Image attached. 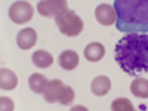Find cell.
Instances as JSON below:
<instances>
[{
	"label": "cell",
	"mask_w": 148,
	"mask_h": 111,
	"mask_svg": "<svg viewBox=\"0 0 148 111\" xmlns=\"http://www.w3.org/2000/svg\"><path fill=\"white\" fill-rule=\"evenodd\" d=\"M111 89V80L107 77V76H98L92 80V84H90V90L93 95L96 96H104L110 92Z\"/></svg>",
	"instance_id": "8fae6325"
},
{
	"label": "cell",
	"mask_w": 148,
	"mask_h": 111,
	"mask_svg": "<svg viewBox=\"0 0 148 111\" xmlns=\"http://www.w3.org/2000/svg\"><path fill=\"white\" fill-rule=\"evenodd\" d=\"M0 104H2V110H14V102H12L9 98H2L0 99Z\"/></svg>",
	"instance_id": "e0dca14e"
},
{
	"label": "cell",
	"mask_w": 148,
	"mask_h": 111,
	"mask_svg": "<svg viewBox=\"0 0 148 111\" xmlns=\"http://www.w3.org/2000/svg\"><path fill=\"white\" fill-rule=\"evenodd\" d=\"M58 62H59L61 68H64L67 71H71L79 65V55L74 51H65V52H62L59 55Z\"/></svg>",
	"instance_id": "4fadbf2b"
},
{
	"label": "cell",
	"mask_w": 148,
	"mask_h": 111,
	"mask_svg": "<svg viewBox=\"0 0 148 111\" xmlns=\"http://www.w3.org/2000/svg\"><path fill=\"white\" fill-rule=\"evenodd\" d=\"M114 59L129 76L148 73V33H126L116 45Z\"/></svg>",
	"instance_id": "6da1fadb"
},
{
	"label": "cell",
	"mask_w": 148,
	"mask_h": 111,
	"mask_svg": "<svg viewBox=\"0 0 148 111\" xmlns=\"http://www.w3.org/2000/svg\"><path fill=\"white\" fill-rule=\"evenodd\" d=\"M16 43H18L19 49H22V51H28V49H31L37 43V33L33 28L21 30L18 33V37H16Z\"/></svg>",
	"instance_id": "ba28073f"
},
{
	"label": "cell",
	"mask_w": 148,
	"mask_h": 111,
	"mask_svg": "<svg viewBox=\"0 0 148 111\" xmlns=\"http://www.w3.org/2000/svg\"><path fill=\"white\" fill-rule=\"evenodd\" d=\"M33 62L39 68H49L53 64V56L46 51H36L33 53Z\"/></svg>",
	"instance_id": "5bb4252c"
},
{
	"label": "cell",
	"mask_w": 148,
	"mask_h": 111,
	"mask_svg": "<svg viewBox=\"0 0 148 111\" xmlns=\"http://www.w3.org/2000/svg\"><path fill=\"white\" fill-rule=\"evenodd\" d=\"M39 14L45 18H58L68 12L67 0H42L37 5Z\"/></svg>",
	"instance_id": "5b68a950"
},
{
	"label": "cell",
	"mask_w": 148,
	"mask_h": 111,
	"mask_svg": "<svg viewBox=\"0 0 148 111\" xmlns=\"http://www.w3.org/2000/svg\"><path fill=\"white\" fill-rule=\"evenodd\" d=\"M43 95L47 102H59L62 105H71L74 101V96H76L71 86L64 84L59 79L49 82V86Z\"/></svg>",
	"instance_id": "3957f363"
},
{
	"label": "cell",
	"mask_w": 148,
	"mask_h": 111,
	"mask_svg": "<svg viewBox=\"0 0 148 111\" xmlns=\"http://www.w3.org/2000/svg\"><path fill=\"white\" fill-rule=\"evenodd\" d=\"M18 86V77L14 71L8 68L0 70V88L3 90H12Z\"/></svg>",
	"instance_id": "7c38bea8"
},
{
	"label": "cell",
	"mask_w": 148,
	"mask_h": 111,
	"mask_svg": "<svg viewBox=\"0 0 148 111\" xmlns=\"http://www.w3.org/2000/svg\"><path fill=\"white\" fill-rule=\"evenodd\" d=\"M95 16H96V21L99 22L101 25H113L117 21L116 9L113 6L107 5V3H102L95 9Z\"/></svg>",
	"instance_id": "52a82bcc"
},
{
	"label": "cell",
	"mask_w": 148,
	"mask_h": 111,
	"mask_svg": "<svg viewBox=\"0 0 148 111\" xmlns=\"http://www.w3.org/2000/svg\"><path fill=\"white\" fill-rule=\"evenodd\" d=\"M34 16V9L28 2H15L9 8V18L15 24L21 25V24H27L33 19Z\"/></svg>",
	"instance_id": "8992f818"
},
{
	"label": "cell",
	"mask_w": 148,
	"mask_h": 111,
	"mask_svg": "<svg viewBox=\"0 0 148 111\" xmlns=\"http://www.w3.org/2000/svg\"><path fill=\"white\" fill-rule=\"evenodd\" d=\"M130 92L138 98H148V80L144 77L135 79L130 84Z\"/></svg>",
	"instance_id": "9a60e30c"
},
{
	"label": "cell",
	"mask_w": 148,
	"mask_h": 111,
	"mask_svg": "<svg viewBox=\"0 0 148 111\" xmlns=\"http://www.w3.org/2000/svg\"><path fill=\"white\" fill-rule=\"evenodd\" d=\"M55 21H56L59 31L67 37H77L82 34V31L84 28L83 19L74 10H68L67 14L55 18Z\"/></svg>",
	"instance_id": "277c9868"
},
{
	"label": "cell",
	"mask_w": 148,
	"mask_h": 111,
	"mask_svg": "<svg viewBox=\"0 0 148 111\" xmlns=\"http://www.w3.org/2000/svg\"><path fill=\"white\" fill-rule=\"evenodd\" d=\"M28 86H30V89L37 93V95H42L46 92L47 89V86H49V80L46 76H43V74H39V73H34L30 76L28 79Z\"/></svg>",
	"instance_id": "30bf717a"
},
{
	"label": "cell",
	"mask_w": 148,
	"mask_h": 111,
	"mask_svg": "<svg viewBox=\"0 0 148 111\" xmlns=\"http://www.w3.org/2000/svg\"><path fill=\"white\" fill-rule=\"evenodd\" d=\"M105 55V47L102 43L99 42H93V43H89L84 49V58L90 61V62H98L101 61Z\"/></svg>",
	"instance_id": "9c48e42d"
},
{
	"label": "cell",
	"mask_w": 148,
	"mask_h": 111,
	"mask_svg": "<svg viewBox=\"0 0 148 111\" xmlns=\"http://www.w3.org/2000/svg\"><path fill=\"white\" fill-rule=\"evenodd\" d=\"M111 110L113 111H133V104L126 99V98H119V99L113 101V104H111Z\"/></svg>",
	"instance_id": "2e32d148"
},
{
	"label": "cell",
	"mask_w": 148,
	"mask_h": 111,
	"mask_svg": "<svg viewBox=\"0 0 148 111\" xmlns=\"http://www.w3.org/2000/svg\"><path fill=\"white\" fill-rule=\"evenodd\" d=\"M116 27L121 33H148V0H114Z\"/></svg>",
	"instance_id": "7a4b0ae2"
}]
</instances>
